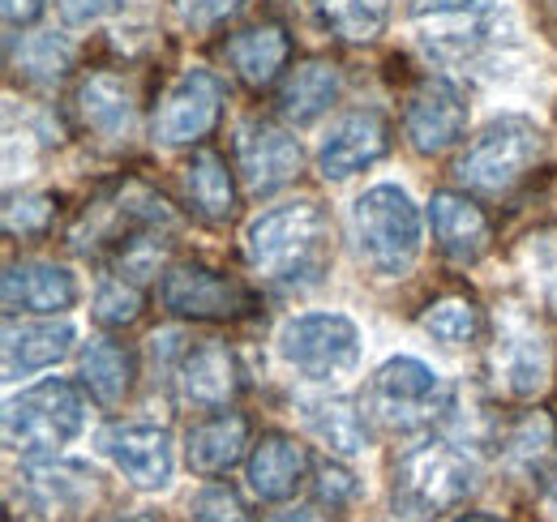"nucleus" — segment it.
<instances>
[{
  "label": "nucleus",
  "mask_w": 557,
  "mask_h": 522,
  "mask_svg": "<svg viewBox=\"0 0 557 522\" xmlns=\"http://www.w3.org/2000/svg\"><path fill=\"white\" fill-rule=\"evenodd\" d=\"M245 253L253 270L283 291L318 287L331 270V219L318 201H287L258 214L245 232Z\"/></svg>",
  "instance_id": "f257e3e1"
},
{
  "label": "nucleus",
  "mask_w": 557,
  "mask_h": 522,
  "mask_svg": "<svg viewBox=\"0 0 557 522\" xmlns=\"http://www.w3.org/2000/svg\"><path fill=\"white\" fill-rule=\"evenodd\" d=\"M351 236L373 274L404 278L424 245L420 206L399 185H373L351 201Z\"/></svg>",
  "instance_id": "f03ea898"
},
{
  "label": "nucleus",
  "mask_w": 557,
  "mask_h": 522,
  "mask_svg": "<svg viewBox=\"0 0 557 522\" xmlns=\"http://www.w3.org/2000/svg\"><path fill=\"white\" fill-rule=\"evenodd\" d=\"M476 493V462L455 442L424 437L395 462V510L408 519H437Z\"/></svg>",
  "instance_id": "7ed1b4c3"
},
{
  "label": "nucleus",
  "mask_w": 557,
  "mask_h": 522,
  "mask_svg": "<svg viewBox=\"0 0 557 522\" xmlns=\"http://www.w3.org/2000/svg\"><path fill=\"white\" fill-rule=\"evenodd\" d=\"M86 428V394L65 377L26 386L4 407V442L22 458L61 455Z\"/></svg>",
  "instance_id": "20e7f679"
},
{
  "label": "nucleus",
  "mask_w": 557,
  "mask_h": 522,
  "mask_svg": "<svg viewBox=\"0 0 557 522\" xmlns=\"http://www.w3.org/2000/svg\"><path fill=\"white\" fill-rule=\"evenodd\" d=\"M541 154H545V133L536 129V121H528V116H497L459 154L455 176L472 194L502 197L536 167Z\"/></svg>",
  "instance_id": "39448f33"
},
{
  "label": "nucleus",
  "mask_w": 557,
  "mask_h": 522,
  "mask_svg": "<svg viewBox=\"0 0 557 522\" xmlns=\"http://www.w3.org/2000/svg\"><path fill=\"white\" fill-rule=\"evenodd\" d=\"M360 326L348 313H300L278 330V356L309 382H339L360 364Z\"/></svg>",
  "instance_id": "423d86ee"
},
{
  "label": "nucleus",
  "mask_w": 557,
  "mask_h": 522,
  "mask_svg": "<svg viewBox=\"0 0 557 522\" xmlns=\"http://www.w3.org/2000/svg\"><path fill=\"white\" fill-rule=\"evenodd\" d=\"M159 304L185 322H236L258 309L253 291L240 278L214 270L207 261H181V265L163 270Z\"/></svg>",
  "instance_id": "0eeeda50"
},
{
  "label": "nucleus",
  "mask_w": 557,
  "mask_h": 522,
  "mask_svg": "<svg viewBox=\"0 0 557 522\" xmlns=\"http://www.w3.org/2000/svg\"><path fill=\"white\" fill-rule=\"evenodd\" d=\"M442 407V377L417 356H391L369 382V411L386 428L429 424Z\"/></svg>",
  "instance_id": "6e6552de"
},
{
  "label": "nucleus",
  "mask_w": 557,
  "mask_h": 522,
  "mask_svg": "<svg viewBox=\"0 0 557 522\" xmlns=\"http://www.w3.org/2000/svg\"><path fill=\"white\" fill-rule=\"evenodd\" d=\"M223 103L227 86L214 69H185L154 112V137L163 146H194L219 125Z\"/></svg>",
  "instance_id": "1a4fd4ad"
},
{
  "label": "nucleus",
  "mask_w": 557,
  "mask_h": 522,
  "mask_svg": "<svg viewBox=\"0 0 557 522\" xmlns=\"http://www.w3.org/2000/svg\"><path fill=\"white\" fill-rule=\"evenodd\" d=\"M99 450L112 458V467L134 484V488H168L176 475V446L163 424L146 420H116L99 428Z\"/></svg>",
  "instance_id": "9d476101"
},
{
  "label": "nucleus",
  "mask_w": 557,
  "mask_h": 522,
  "mask_svg": "<svg viewBox=\"0 0 557 522\" xmlns=\"http://www.w3.org/2000/svg\"><path fill=\"white\" fill-rule=\"evenodd\" d=\"M300 163H305V150H300L296 133L275 121L253 116L236 129V172L249 185V194H278L283 185H292L300 176Z\"/></svg>",
  "instance_id": "9b49d317"
},
{
  "label": "nucleus",
  "mask_w": 557,
  "mask_h": 522,
  "mask_svg": "<svg viewBox=\"0 0 557 522\" xmlns=\"http://www.w3.org/2000/svg\"><path fill=\"white\" fill-rule=\"evenodd\" d=\"M468 116V99L450 77H424L404 108V137L417 154H442L463 141Z\"/></svg>",
  "instance_id": "f8f14e48"
},
{
  "label": "nucleus",
  "mask_w": 557,
  "mask_h": 522,
  "mask_svg": "<svg viewBox=\"0 0 557 522\" xmlns=\"http://www.w3.org/2000/svg\"><path fill=\"white\" fill-rule=\"evenodd\" d=\"M493 369L506 394L515 398H536L549 386L554 373V351L545 343V334L536 322H528L523 313H506L497 326V347H493Z\"/></svg>",
  "instance_id": "ddd939ff"
},
{
  "label": "nucleus",
  "mask_w": 557,
  "mask_h": 522,
  "mask_svg": "<svg viewBox=\"0 0 557 522\" xmlns=\"http://www.w3.org/2000/svg\"><path fill=\"white\" fill-rule=\"evenodd\" d=\"M502 0H412V17L424 44L442 57H468L493 35Z\"/></svg>",
  "instance_id": "4468645a"
},
{
  "label": "nucleus",
  "mask_w": 557,
  "mask_h": 522,
  "mask_svg": "<svg viewBox=\"0 0 557 522\" xmlns=\"http://www.w3.org/2000/svg\"><path fill=\"white\" fill-rule=\"evenodd\" d=\"M391 154V125L377 108H360L339 116L331 133L318 146V172L326 181H348L356 172L373 167L377 159Z\"/></svg>",
  "instance_id": "2eb2a0df"
},
{
  "label": "nucleus",
  "mask_w": 557,
  "mask_h": 522,
  "mask_svg": "<svg viewBox=\"0 0 557 522\" xmlns=\"http://www.w3.org/2000/svg\"><path fill=\"white\" fill-rule=\"evenodd\" d=\"M172 386H176V398L194 411H223L245 390V373H240V360L223 343H198L181 351Z\"/></svg>",
  "instance_id": "dca6fc26"
},
{
  "label": "nucleus",
  "mask_w": 557,
  "mask_h": 522,
  "mask_svg": "<svg viewBox=\"0 0 557 522\" xmlns=\"http://www.w3.org/2000/svg\"><path fill=\"white\" fill-rule=\"evenodd\" d=\"M0 300H4L9 318H17V313L57 318L77 304V278H73V270L57 265V261H13L0 283Z\"/></svg>",
  "instance_id": "f3484780"
},
{
  "label": "nucleus",
  "mask_w": 557,
  "mask_h": 522,
  "mask_svg": "<svg viewBox=\"0 0 557 522\" xmlns=\"http://www.w3.org/2000/svg\"><path fill=\"white\" fill-rule=\"evenodd\" d=\"M429 223H433L437 249L450 261H459V265L485 258L488 240H493L488 214L468 194H450V189L433 194V201H429Z\"/></svg>",
  "instance_id": "a211bd4d"
},
{
  "label": "nucleus",
  "mask_w": 557,
  "mask_h": 522,
  "mask_svg": "<svg viewBox=\"0 0 557 522\" xmlns=\"http://www.w3.org/2000/svg\"><path fill=\"white\" fill-rule=\"evenodd\" d=\"M77 343V330L70 322L44 318V322H9L4 326V377L22 382L44 369H57Z\"/></svg>",
  "instance_id": "6ab92c4d"
},
{
  "label": "nucleus",
  "mask_w": 557,
  "mask_h": 522,
  "mask_svg": "<svg viewBox=\"0 0 557 522\" xmlns=\"http://www.w3.org/2000/svg\"><path fill=\"white\" fill-rule=\"evenodd\" d=\"M305 475H309V455H305V446H300L296 437H287V433H267V437L253 446L249 467H245L249 493H253L258 501H271V506L296 497V488L305 484Z\"/></svg>",
  "instance_id": "aec40b11"
},
{
  "label": "nucleus",
  "mask_w": 557,
  "mask_h": 522,
  "mask_svg": "<svg viewBox=\"0 0 557 522\" xmlns=\"http://www.w3.org/2000/svg\"><path fill=\"white\" fill-rule=\"evenodd\" d=\"M245 446H249V420L223 407L185 433V462L198 475H223L245 458Z\"/></svg>",
  "instance_id": "412c9836"
},
{
  "label": "nucleus",
  "mask_w": 557,
  "mask_h": 522,
  "mask_svg": "<svg viewBox=\"0 0 557 522\" xmlns=\"http://www.w3.org/2000/svg\"><path fill=\"white\" fill-rule=\"evenodd\" d=\"M77 112H82L86 129L99 133L103 141H129L138 129V103H134L129 86L112 73H90L77 86Z\"/></svg>",
  "instance_id": "4be33fe9"
},
{
  "label": "nucleus",
  "mask_w": 557,
  "mask_h": 522,
  "mask_svg": "<svg viewBox=\"0 0 557 522\" xmlns=\"http://www.w3.org/2000/svg\"><path fill=\"white\" fill-rule=\"evenodd\" d=\"M22 480H26V493L35 497V506L44 514H65L77 510L90 488H95V471L86 462H70V458H30L22 467Z\"/></svg>",
  "instance_id": "5701e85b"
},
{
  "label": "nucleus",
  "mask_w": 557,
  "mask_h": 522,
  "mask_svg": "<svg viewBox=\"0 0 557 522\" xmlns=\"http://www.w3.org/2000/svg\"><path fill=\"white\" fill-rule=\"evenodd\" d=\"M287 57H292V39H287V30L275 26V22L249 26V30H240V35L227 39V65L236 69V77L245 86H253V90L271 86L278 73H283V65H287Z\"/></svg>",
  "instance_id": "b1692460"
},
{
  "label": "nucleus",
  "mask_w": 557,
  "mask_h": 522,
  "mask_svg": "<svg viewBox=\"0 0 557 522\" xmlns=\"http://www.w3.org/2000/svg\"><path fill=\"white\" fill-rule=\"evenodd\" d=\"M296 411H300V424L309 428V437H318L331 455L351 458L369 446L364 415L356 411V402H348V398H300Z\"/></svg>",
  "instance_id": "393cba45"
},
{
  "label": "nucleus",
  "mask_w": 557,
  "mask_h": 522,
  "mask_svg": "<svg viewBox=\"0 0 557 522\" xmlns=\"http://www.w3.org/2000/svg\"><path fill=\"white\" fill-rule=\"evenodd\" d=\"M339 69L331 65V61H305V65L296 69L287 82H283V90H278V112L296 125V129H305V125H313V121H322L326 112H331V103L339 99Z\"/></svg>",
  "instance_id": "a878e982"
},
{
  "label": "nucleus",
  "mask_w": 557,
  "mask_h": 522,
  "mask_svg": "<svg viewBox=\"0 0 557 522\" xmlns=\"http://www.w3.org/2000/svg\"><path fill=\"white\" fill-rule=\"evenodd\" d=\"M134 377H138V360L129 347H121L112 338H90L82 347V386L103 407L125 402V394L134 390Z\"/></svg>",
  "instance_id": "bb28decb"
},
{
  "label": "nucleus",
  "mask_w": 557,
  "mask_h": 522,
  "mask_svg": "<svg viewBox=\"0 0 557 522\" xmlns=\"http://www.w3.org/2000/svg\"><path fill=\"white\" fill-rule=\"evenodd\" d=\"M185 189H189V201L194 210L210 219V223H227L236 214V176L232 167L223 163V154L214 150H198L185 167Z\"/></svg>",
  "instance_id": "cd10ccee"
},
{
  "label": "nucleus",
  "mask_w": 557,
  "mask_h": 522,
  "mask_svg": "<svg viewBox=\"0 0 557 522\" xmlns=\"http://www.w3.org/2000/svg\"><path fill=\"white\" fill-rule=\"evenodd\" d=\"M322 30L344 44H373L391 22V0H309Z\"/></svg>",
  "instance_id": "c85d7f7f"
},
{
  "label": "nucleus",
  "mask_w": 557,
  "mask_h": 522,
  "mask_svg": "<svg viewBox=\"0 0 557 522\" xmlns=\"http://www.w3.org/2000/svg\"><path fill=\"white\" fill-rule=\"evenodd\" d=\"M13 65L26 82L35 86H57L73 65V44L65 35H30L17 52H13Z\"/></svg>",
  "instance_id": "c756f323"
},
{
  "label": "nucleus",
  "mask_w": 557,
  "mask_h": 522,
  "mask_svg": "<svg viewBox=\"0 0 557 522\" xmlns=\"http://www.w3.org/2000/svg\"><path fill=\"white\" fill-rule=\"evenodd\" d=\"M420 330L446 347H463L481 334V309L463 296H446V300H433L424 313H420Z\"/></svg>",
  "instance_id": "7c9ffc66"
},
{
  "label": "nucleus",
  "mask_w": 557,
  "mask_h": 522,
  "mask_svg": "<svg viewBox=\"0 0 557 522\" xmlns=\"http://www.w3.org/2000/svg\"><path fill=\"white\" fill-rule=\"evenodd\" d=\"M557 446V433H554V420L545 415V411H536V415H528L523 424H515V433H510V442H506V458L519 467V471H541L549 455H554Z\"/></svg>",
  "instance_id": "2f4dec72"
},
{
  "label": "nucleus",
  "mask_w": 557,
  "mask_h": 522,
  "mask_svg": "<svg viewBox=\"0 0 557 522\" xmlns=\"http://www.w3.org/2000/svg\"><path fill=\"white\" fill-rule=\"evenodd\" d=\"M90 313H95V322L108 330L116 326H129V322H138L141 318V291L134 278H108L99 291H95V304H90Z\"/></svg>",
  "instance_id": "473e14b6"
},
{
  "label": "nucleus",
  "mask_w": 557,
  "mask_h": 522,
  "mask_svg": "<svg viewBox=\"0 0 557 522\" xmlns=\"http://www.w3.org/2000/svg\"><path fill=\"white\" fill-rule=\"evenodd\" d=\"M189 514L198 522H253L249 519V506L240 501V493L227 488V484H207V488H198V497L189 501Z\"/></svg>",
  "instance_id": "72a5a7b5"
},
{
  "label": "nucleus",
  "mask_w": 557,
  "mask_h": 522,
  "mask_svg": "<svg viewBox=\"0 0 557 522\" xmlns=\"http://www.w3.org/2000/svg\"><path fill=\"white\" fill-rule=\"evenodd\" d=\"M52 210H57V206H52L48 194L9 197V206H4V232H9V236H39V232H48Z\"/></svg>",
  "instance_id": "f704fd0d"
},
{
  "label": "nucleus",
  "mask_w": 557,
  "mask_h": 522,
  "mask_svg": "<svg viewBox=\"0 0 557 522\" xmlns=\"http://www.w3.org/2000/svg\"><path fill=\"white\" fill-rule=\"evenodd\" d=\"M356 493H360V480L351 475L348 467H339V462H322L318 467V501L322 506L339 510V506L356 501Z\"/></svg>",
  "instance_id": "c9c22d12"
},
{
  "label": "nucleus",
  "mask_w": 557,
  "mask_h": 522,
  "mask_svg": "<svg viewBox=\"0 0 557 522\" xmlns=\"http://www.w3.org/2000/svg\"><path fill=\"white\" fill-rule=\"evenodd\" d=\"M176 9L189 30H214L219 22L236 17L245 9V0H176Z\"/></svg>",
  "instance_id": "e433bc0d"
},
{
  "label": "nucleus",
  "mask_w": 557,
  "mask_h": 522,
  "mask_svg": "<svg viewBox=\"0 0 557 522\" xmlns=\"http://www.w3.org/2000/svg\"><path fill=\"white\" fill-rule=\"evenodd\" d=\"M57 9L70 26H95V22L112 17L116 9H125V0H57Z\"/></svg>",
  "instance_id": "4c0bfd02"
},
{
  "label": "nucleus",
  "mask_w": 557,
  "mask_h": 522,
  "mask_svg": "<svg viewBox=\"0 0 557 522\" xmlns=\"http://www.w3.org/2000/svg\"><path fill=\"white\" fill-rule=\"evenodd\" d=\"M0 9H4V26L9 30H22V26H35L44 17L48 0H0Z\"/></svg>",
  "instance_id": "58836bf2"
},
{
  "label": "nucleus",
  "mask_w": 557,
  "mask_h": 522,
  "mask_svg": "<svg viewBox=\"0 0 557 522\" xmlns=\"http://www.w3.org/2000/svg\"><path fill=\"white\" fill-rule=\"evenodd\" d=\"M267 522H335L331 519V506L313 501V506H292V510H278Z\"/></svg>",
  "instance_id": "ea45409f"
},
{
  "label": "nucleus",
  "mask_w": 557,
  "mask_h": 522,
  "mask_svg": "<svg viewBox=\"0 0 557 522\" xmlns=\"http://www.w3.org/2000/svg\"><path fill=\"white\" fill-rule=\"evenodd\" d=\"M450 522H506V519H497V514H485V510H468V514H459V519H450Z\"/></svg>",
  "instance_id": "a19ab883"
},
{
  "label": "nucleus",
  "mask_w": 557,
  "mask_h": 522,
  "mask_svg": "<svg viewBox=\"0 0 557 522\" xmlns=\"http://www.w3.org/2000/svg\"><path fill=\"white\" fill-rule=\"evenodd\" d=\"M549 510L557 514V475H554V484H549Z\"/></svg>",
  "instance_id": "79ce46f5"
},
{
  "label": "nucleus",
  "mask_w": 557,
  "mask_h": 522,
  "mask_svg": "<svg viewBox=\"0 0 557 522\" xmlns=\"http://www.w3.org/2000/svg\"><path fill=\"white\" fill-rule=\"evenodd\" d=\"M549 4H554V9H557V0H549Z\"/></svg>",
  "instance_id": "37998d69"
}]
</instances>
